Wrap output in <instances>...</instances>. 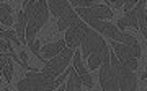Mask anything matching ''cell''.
<instances>
[{"label":"cell","mask_w":147,"mask_h":91,"mask_svg":"<svg viewBox=\"0 0 147 91\" xmlns=\"http://www.w3.org/2000/svg\"><path fill=\"white\" fill-rule=\"evenodd\" d=\"M0 39H3V41H11V43L15 44V46H20V41L16 38V34L11 29H3V31H0Z\"/></svg>","instance_id":"e0dca14e"},{"label":"cell","mask_w":147,"mask_h":91,"mask_svg":"<svg viewBox=\"0 0 147 91\" xmlns=\"http://www.w3.org/2000/svg\"><path fill=\"white\" fill-rule=\"evenodd\" d=\"M126 20H127V28L139 29V28H137V15H136V10H134V8L126 13Z\"/></svg>","instance_id":"ac0fdd59"},{"label":"cell","mask_w":147,"mask_h":91,"mask_svg":"<svg viewBox=\"0 0 147 91\" xmlns=\"http://www.w3.org/2000/svg\"><path fill=\"white\" fill-rule=\"evenodd\" d=\"M110 62L115 65L116 75H118V83H119V91H136L137 88V78L134 72L121 64L116 59L115 52H110Z\"/></svg>","instance_id":"52a82bcc"},{"label":"cell","mask_w":147,"mask_h":91,"mask_svg":"<svg viewBox=\"0 0 147 91\" xmlns=\"http://www.w3.org/2000/svg\"><path fill=\"white\" fill-rule=\"evenodd\" d=\"M16 38L20 41V44H26V39H25V33H26V15L25 11L20 10L18 11V18H16Z\"/></svg>","instance_id":"4fadbf2b"},{"label":"cell","mask_w":147,"mask_h":91,"mask_svg":"<svg viewBox=\"0 0 147 91\" xmlns=\"http://www.w3.org/2000/svg\"><path fill=\"white\" fill-rule=\"evenodd\" d=\"M21 10L25 11V15H26L25 39H26V46L30 47L34 43V39H36L38 31L49 20V8H47V2L39 0V2H25Z\"/></svg>","instance_id":"7a4b0ae2"},{"label":"cell","mask_w":147,"mask_h":91,"mask_svg":"<svg viewBox=\"0 0 147 91\" xmlns=\"http://www.w3.org/2000/svg\"><path fill=\"white\" fill-rule=\"evenodd\" d=\"M85 25L80 18H77L75 21L70 25V26L67 28V33H65V47L69 49H74L75 50V47L77 46H80V43H82V36H84V29H85Z\"/></svg>","instance_id":"9c48e42d"},{"label":"cell","mask_w":147,"mask_h":91,"mask_svg":"<svg viewBox=\"0 0 147 91\" xmlns=\"http://www.w3.org/2000/svg\"><path fill=\"white\" fill-rule=\"evenodd\" d=\"M72 55H74V49L65 47V49H62L56 57L46 60V62H44V67H42V70H41V73L44 75V78H46L47 81H54L64 70H65V67L69 65V60L72 59Z\"/></svg>","instance_id":"5b68a950"},{"label":"cell","mask_w":147,"mask_h":91,"mask_svg":"<svg viewBox=\"0 0 147 91\" xmlns=\"http://www.w3.org/2000/svg\"><path fill=\"white\" fill-rule=\"evenodd\" d=\"M146 13H147V2H146Z\"/></svg>","instance_id":"d4e9b609"},{"label":"cell","mask_w":147,"mask_h":91,"mask_svg":"<svg viewBox=\"0 0 147 91\" xmlns=\"http://www.w3.org/2000/svg\"><path fill=\"white\" fill-rule=\"evenodd\" d=\"M111 46L115 49L116 59L119 60L121 64L141 57V46L139 44L137 46H127V44H121V43H116V41H111Z\"/></svg>","instance_id":"30bf717a"},{"label":"cell","mask_w":147,"mask_h":91,"mask_svg":"<svg viewBox=\"0 0 147 91\" xmlns=\"http://www.w3.org/2000/svg\"><path fill=\"white\" fill-rule=\"evenodd\" d=\"M65 91H82V80H80L79 73L75 70H70V73L67 76V86Z\"/></svg>","instance_id":"5bb4252c"},{"label":"cell","mask_w":147,"mask_h":91,"mask_svg":"<svg viewBox=\"0 0 147 91\" xmlns=\"http://www.w3.org/2000/svg\"><path fill=\"white\" fill-rule=\"evenodd\" d=\"M108 5H111V7H115V8H121V7L124 5V2L123 0H113V2H108Z\"/></svg>","instance_id":"44dd1931"},{"label":"cell","mask_w":147,"mask_h":91,"mask_svg":"<svg viewBox=\"0 0 147 91\" xmlns=\"http://www.w3.org/2000/svg\"><path fill=\"white\" fill-rule=\"evenodd\" d=\"M72 68L74 67H70L67 72H64L62 75H59L54 81H47L41 72L33 70V72H28L26 75L16 83V88H18V91H54L56 88H59L62 85V80L67 78Z\"/></svg>","instance_id":"3957f363"},{"label":"cell","mask_w":147,"mask_h":91,"mask_svg":"<svg viewBox=\"0 0 147 91\" xmlns=\"http://www.w3.org/2000/svg\"><path fill=\"white\" fill-rule=\"evenodd\" d=\"M85 25L88 28H92L93 31H98L101 34H105L111 41H116V43H121V44H127V46H137V39L131 34H126V33H121L115 25L111 23H105L101 20H88L85 21Z\"/></svg>","instance_id":"277c9868"},{"label":"cell","mask_w":147,"mask_h":91,"mask_svg":"<svg viewBox=\"0 0 147 91\" xmlns=\"http://www.w3.org/2000/svg\"><path fill=\"white\" fill-rule=\"evenodd\" d=\"M136 0H126V2H124V5H123V8H124V11H131L132 8H134V7H136Z\"/></svg>","instance_id":"d6986e66"},{"label":"cell","mask_w":147,"mask_h":91,"mask_svg":"<svg viewBox=\"0 0 147 91\" xmlns=\"http://www.w3.org/2000/svg\"><path fill=\"white\" fill-rule=\"evenodd\" d=\"M47 8H49V11L57 18V29L59 31L67 29V28L79 18L77 13L72 10L70 3L65 2V0H51V2H47Z\"/></svg>","instance_id":"8992f818"},{"label":"cell","mask_w":147,"mask_h":91,"mask_svg":"<svg viewBox=\"0 0 147 91\" xmlns=\"http://www.w3.org/2000/svg\"><path fill=\"white\" fill-rule=\"evenodd\" d=\"M10 43H7L3 39H0V54H3L5 50H10Z\"/></svg>","instance_id":"ffe728a7"},{"label":"cell","mask_w":147,"mask_h":91,"mask_svg":"<svg viewBox=\"0 0 147 91\" xmlns=\"http://www.w3.org/2000/svg\"><path fill=\"white\" fill-rule=\"evenodd\" d=\"M141 80H147V72H144V73L141 75Z\"/></svg>","instance_id":"603a6c76"},{"label":"cell","mask_w":147,"mask_h":91,"mask_svg":"<svg viewBox=\"0 0 147 91\" xmlns=\"http://www.w3.org/2000/svg\"><path fill=\"white\" fill-rule=\"evenodd\" d=\"M75 13H79L84 21H88V20H101L103 21V20L113 18V11L103 3L92 7V8H75Z\"/></svg>","instance_id":"ba28073f"},{"label":"cell","mask_w":147,"mask_h":91,"mask_svg":"<svg viewBox=\"0 0 147 91\" xmlns=\"http://www.w3.org/2000/svg\"><path fill=\"white\" fill-rule=\"evenodd\" d=\"M54 91H65V86H62V85H61V86H59V88H56V90H54Z\"/></svg>","instance_id":"7402d4cb"},{"label":"cell","mask_w":147,"mask_h":91,"mask_svg":"<svg viewBox=\"0 0 147 91\" xmlns=\"http://www.w3.org/2000/svg\"><path fill=\"white\" fill-rule=\"evenodd\" d=\"M11 5L10 3H0V23L3 26L13 25V16H11Z\"/></svg>","instance_id":"9a60e30c"},{"label":"cell","mask_w":147,"mask_h":91,"mask_svg":"<svg viewBox=\"0 0 147 91\" xmlns=\"http://www.w3.org/2000/svg\"><path fill=\"white\" fill-rule=\"evenodd\" d=\"M0 75H2V73H0Z\"/></svg>","instance_id":"484cf974"},{"label":"cell","mask_w":147,"mask_h":91,"mask_svg":"<svg viewBox=\"0 0 147 91\" xmlns=\"http://www.w3.org/2000/svg\"><path fill=\"white\" fill-rule=\"evenodd\" d=\"M82 55L88 59V68L96 70L103 62L110 60V49L106 46L105 39L92 28L85 26L84 36H82Z\"/></svg>","instance_id":"6da1fadb"},{"label":"cell","mask_w":147,"mask_h":91,"mask_svg":"<svg viewBox=\"0 0 147 91\" xmlns=\"http://www.w3.org/2000/svg\"><path fill=\"white\" fill-rule=\"evenodd\" d=\"M96 5H100V2L96 0H72L70 2V7H75V8H92Z\"/></svg>","instance_id":"2e32d148"},{"label":"cell","mask_w":147,"mask_h":91,"mask_svg":"<svg viewBox=\"0 0 147 91\" xmlns=\"http://www.w3.org/2000/svg\"><path fill=\"white\" fill-rule=\"evenodd\" d=\"M142 34L146 36V39H147V29H142Z\"/></svg>","instance_id":"cb8c5ba5"},{"label":"cell","mask_w":147,"mask_h":91,"mask_svg":"<svg viewBox=\"0 0 147 91\" xmlns=\"http://www.w3.org/2000/svg\"><path fill=\"white\" fill-rule=\"evenodd\" d=\"M62 49H65V41H64V39H59L56 43L42 46V47L39 49V55H41L44 60H49V59H53V57H56Z\"/></svg>","instance_id":"7c38bea8"},{"label":"cell","mask_w":147,"mask_h":91,"mask_svg":"<svg viewBox=\"0 0 147 91\" xmlns=\"http://www.w3.org/2000/svg\"><path fill=\"white\" fill-rule=\"evenodd\" d=\"M75 57H74V70L79 73V76H80V80H82V83H84L85 86H88V88H92L93 86V80H92V76H90V73H88V70L85 68V65H84V62H82V55H80V52H77L75 50Z\"/></svg>","instance_id":"8fae6325"}]
</instances>
